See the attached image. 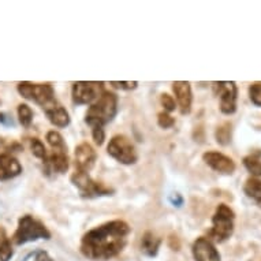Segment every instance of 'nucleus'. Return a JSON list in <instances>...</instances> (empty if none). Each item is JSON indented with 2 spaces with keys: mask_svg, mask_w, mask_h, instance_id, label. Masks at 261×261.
Instances as JSON below:
<instances>
[{
  "mask_svg": "<svg viewBox=\"0 0 261 261\" xmlns=\"http://www.w3.org/2000/svg\"><path fill=\"white\" fill-rule=\"evenodd\" d=\"M130 231L132 228L123 220L104 223L82 237L81 253L90 260H110L123 250Z\"/></svg>",
  "mask_w": 261,
  "mask_h": 261,
  "instance_id": "obj_1",
  "label": "nucleus"
},
{
  "mask_svg": "<svg viewBox=\"0 0 261 261\" xmlns=\"http://www.w3.org/2000/svg\"><path fill=\"white\" fill-rule=\"evenodd\" d=\"M18 93L43 108L45 115L56 127H66L70 123L69 112L56 100L55 90L51 84H32L23 81L18 84Z\"/></svg>",
  "mask_w": 261,
  "mask_h": 261,
  "instance_id": "obj_2",
  "label": "nucleus"
},
{
  "mask_svg": "<svg viewBox=\"0 0 261 261\" xmlns=\"http://www.w3.org/2000/svg\"><path fill=\"white\" fill-rule=\"evenodd\" d=\"M118 112V96L112 92H106L96 100L93 104H90L89 110L86 112L85 122L92 128L101 127L110 123L115 118Z\"/></svg>",
  "mask_w": 261,
  "mask_h": 261,
  "instance_id": "obj_3",
  "label": "nucleus"
},
{
  "mask_svg": "<svg viewBox=\"0 0 261 261\" xmlns=\"http://www.w3.org/2000/svg\"><path fill=\"white\" fill-rule=\"evenodd\" d=\"M234 211L226 204H219L212 216V227L208 231V240L222 244L228 238H231L234 232Z\"/></svg>",
  "mask_w": 261,
  "mask_h": 261,
  "instance_id": "obj_4",
  "label": "nucleus"
},
{
  "mask_svg": "<svg viewBox=\"0 0 261 261\" xmlns=\"http://www.w3.org/2000/svg\"><path fill=\"white\" fill-rule=\"evenodd\" d=\"M49 240L51 232L43 223L30 215H25L18 220L17 231L14 232L13 241L15 245H23L37 240Z\"/></svg>",
  "mask_w": 261,
  "mask_h": 261,
  "instance_id": "obj_5",
  "label": "nucleus"
},
{
  "mask_svg": "<svg viewBox=\"0 0 261 261\" xmlns=\"http://www.w3.org/2000/svg\"><path fill=\"white\" fill-rule=\"evenodd\" d=\"M71 182L80 190V194L84 198L111 196L114 193V189L108 188V186H106L104 184H100V182H96V180L90 178L88 172L80 171V170H75V172L71 175Z\"/></svg>",
  "mask_w": 261,
  "mask_h": 261,
  "instance_id": "obj_6",
  "label": "nucleus"
},
{
  "mask_svg": "<svg viewBox=\"0 0 261 261\" xmlns=\"http://www.w3.org/2000/svg\"><path fill=\"white\" fill-rule=\"evenodd\" d=\"M107 152L111 158H114L122 164H126V166H132L138 159L136 148L132 141L124 136L112 137L107 146Z\"/></svg>",
  "mask_w": 261,
  "mask_h": 261,
  "instance_id": "obj_7",
  "label": "nucleus"
},
{
  "mask_svg": "<svg viewBox=\"0 0 261 261\" xmlns=\"http://www.w3.org/2000/svg\"><path fill=\"white\" fill-rule=\"evenodd\" d=\"M214 92L220 100V111L224 115H232L237 111L238 88L234 81L214 82Z\"/></svg>",
  "mask_w": 261,
  "mask_h": 261,
  "instance_id": "obj_8",
  "label": "nucleus"
},
{
  "mask_svg": "<svg viewBox=\"0 0 261 261\" xmlns=\"http://www.w3.org/2000/svg\"><path fill=\"white\" fill-rule=\"evenodd\" d=\"M104 92L103 82L80 81L73 85V101L78 106L93 104Z\"/></svg>",
  "mask_w": 261,
  "mask_h": 261,
  "instance_id": "obj_9",
  "label": "nucleus"
},
{
  "mask_svg": "<svg viewBox=\"0 0 261 261\" xmlns=\"http://www.w3.org/2000/svg\"><path fill=\"white\" fill-rule=\"evenodd\" d=\"M202 160L205 162L208 167H211L214 171L220 172V174H227L231 175L236 171V163L231 158H228L222 152L216 150H210L202 154Z\"/></svg>",
  "mask_w": 261,
  "mask_h": 261,
  "instance_id": "obj_10",
  "label": "nucleus"
},
{
  "mask_svg": "<svg viewBox=\"0 0 261 261\" xmlns=\"http://www.w3.org/2000/svg\"><path fill=\"white\" fill-rule=\"evenodd\" d=\"M193 257L196 261H220V253L215 244L205 237H200L193 242Z\"/></svg>",
  "mask_w": 261,
  "mask_h": 261,
  "instance_id": "obj_11",
  "label": "nucleus"
},
{
  "mask_svg": "<svg viewBox=\"0 0 261 261\" xmlns=\"http://www.w3.org/2000/svg\"><path fill=\"white\" fill-rule=\"evenodd\" d=\"M97 159L96 150L88 142H82L75 148V167L80 171L88 172L92 170Z\"/></svg>",
  "mask_w": 261,
  "mask_h": 261,
  "instance_id": "obj_12",
  "label": "nucleus"
},
{
  "mask_svg": "<svg viewBox=\"0 0 261 261\" xmlns=\"http://www.w3.org/2000/svg\"><path fill=\"white\" fill-rule=\"evenodd\" d=\"M172 90L175 93V97L179 104L180 114L188 115L189 112L192 111V103H193V93L190 82L188 81H176L172 84Z\"/></svg>",
  "mask_w": 261,
  "mask_h": 261,
  "instance_id": "obj_13",
  "label": "nucleus"
},
{
  "mask_svg": "<svg viewBox=\"0 0 261 261\" xmlns=\"http://www.w3.org/2000/svg\"><path fill=\"white\" fill-rule=\"evenodd\" d=\"M22 172L21 163L9 153H0V180L13 179Z\"/></svg>",
  "mask_w": 261,
  "mask_h": 261,
  "instance_id": "obj_14",
  "label": "nucleus"
},
{
  "mask_svg": "<svg viewBox=\"0 0 261 261\" xmlns=\"http://www.w3.org/2000/svg\"><path fill=\"white\" fill-rule=\"evenodd\" d=\"M45 172H55V174H63L69 168V156L67 150H52L51 154H48L47 162L44 163Z\"/></svg>",
  "mask_w": 261,
  "mask_h": 261,
  "instance_id": "obj_15",
  "label": "nucleus"
},
{
  "mask_svg": "<svg viewBox=\"0 0 261 261\" xmlns=\"http://www.w3.org/2000/svg\"><path fill=\"white\" fill-rule=\"evenodd\" d=\"M162 240L152 231H146L141 240V252L148 257H154L159 253Z\"/></svg>",
  "mask_w": 261,
  "mask_h": 261,
  "instance_id": "obj_16",
  "label": "nucleus"
},
{
  "mask_svg": "<svg viewBox=\"0 0 261 261\" xmlns=\"http://www.w3.org/2000/svg\"><path fill=\"white\" fill-rule=\"evenodd\" d=\"M245 194L248 196L250 200L256 202L257 205L261 208V179L260 178H249L246 182H245L244 186Z\"/></svg>",
  "mask_w": 261,
  "mask_h": 261,
  "instance_id": "obj_17",
  "label": "nucleus"
},
{
  "mask_svg": "<svg viewBox=\"0 0 261 261\" xmlns=\"http://www.w3.org/2000/svg\"><path fill=\"white\" fill-rule=\"evenodd\" d=\"M244 166L254 178L261 179V150H254L244 159Z\"/></svg>",
  "mask_w": 261,
  "mask_h": 261,
  "instance_id": "obj_18",
  "label": "nucleus"
},
{
  "mask_svg": "<svg viewBox=\"0 0 261 261\" xmlns=\"http://www.w3.org/2000/svg\"><path fill=\"white\" fill-rule=\"evenodd\" d=\"M13 246L10 238L6 234V230L0 227V261H10L13 257Z\"/></svg>",
  "mask_w": 261,
  "mask_h": 261,
  "instance_id": "obj_19",
  "label": "nucleus"
},
{
  "mask_svg": "<svg viewBox=\"0 0 261 261\" xmlns=\"http://www.w3.org/2000/svg\"><path fill=\"white\" fill-rule=\"evenodd\" d=\"M231 137H232V124L230 122H226V123L220 124L216 128V132H215V138H216V141L220 145L226 146L228 145L230 142H231Z\"/></svg>",
  "mask_w": 261,
  "mask_h": 261,
  "instance_id": "obj_20",
  "label": "nucleus"
},
{
  "mask_svg": "<svg viewBox=\"0 0 261 261\" xmlns=\"http://www.w3.org/2000/svg\"><path fill=\"white\" fill-rule=\"evenodd\" d=\"M47 141L52 148V150H67V145H66V142H64L63 137H62V134L59 132H55V130L48 132Z\"/></svg>",
  "mask_w": 261,
  "mask_h": 261,
  "instance_id": "obj_21",
  "label": "nucleus"
},
{
  "mask_svg": "<svg viewBox=\"0 0 261 261\" xmlns=\"http://www.w3.org/2000/svg\"><path fill=\"white\" fill-rule=\"evenodd\" d=\"M18 118L23 127H29L33 122V111L28 104H19L18 106Z\"/></svg>",
  "mask_w": 261,
  "mask_h": 261,
  "instance_id": "obj_22",
  "label": "nucleus"
},
{
  "mask_svg": "<svg viewBox=\"0 0 261 261\" xmlns=\"http://www.w3.org/2000/svg\"><path fill=\"white\" fill-rule=\"evenodd\" d=\"M30 150H32V153L35 154L36 158L41 159L43 163L47 162V149H45V146H44V144L40 141L39 138H30Z\"/></svg>",
  "mask_w": 261,
  "mask_h": 261,
  "instance_id": "obj_23",
  "label": "nucleus"
},
{
  "mask_svg": "<svg viewBox=\"0 0 261 261\" xmlns=\"http://www.w3.org/2000/svg\"><path fill=\"white\" fill-rule=\"evenodd\" d=\"M249 97L254 106L261 107V81L253 82L249 86Z\"/></svg>",
  "mask_w": 261,
  "mask_h": 261,
  "instance_id": "obj_24",
  "label": "nucleus"
},
{
  "mask_svg": "<svg viewBox=\"0 0 261 261\" xmlns=\"http://www.w3.org/2000/svg\"><path fill=\"white\" fill-rule=\"evenodd\" d=\"M158 123L162 128H170L175 124V119L168 112L163 111L158 115Z\"/></svg>",
  "mask_w": 261,
  "mask_h": 261,
  "instance_id": "obj_25",
  "label": "nucleus"
},
{
  "mask_svg": "<svg viewBox=\"0 0 261 261\" xmlns=\"http://www.w3.org/2000/svg\"><path fill=\"white\" fill-rule=\"evenodd\" d=\"M160 103H162L163 108H164V111L166 112H172L175 111V100L172 99V96L167 93H163L160 96Z\"/></svg>",
  "mask_w": 261,
  "mask_h": 261,
  "instance_id": "obj_26",
  "label": "nucleus"
},
{
  "mask_svg": "<svg viewBox=\"0 0 261 261\" xmlns=\"http://www.w3.org/2000/svg\"><path fill=\"white\" fill-rule=\"evenodd\" d=\"M111 85L115 88V89L120 90H133L137 88L138 82L137 81H127V82H118V81H111Z\"/></svg>",
  "mask_w": 261,
  "mask_h": 261,
  "instance_id": "obj_27",
  "label": "nucleus"
},
{
  "mask_svg": "<svg viewBox=\"0 0 261 261\" xmlns=\"http://www.w3.org/2000/svg\"><path fill=\"white\" fill-rule=\"evenodd\" d=\"M92 136H93L94 142H96L97 145H103L104 140H106V133H104V128H101V127L92 128Z\"/></svg>",
  "mask_w": 261,
  "mask_h": 261,
  "instance_id": "obj_28",
  "label": "nucleus"
},
{
  "mask_svg": "<svg viewBox=\"0 0 261 261\" xmlns=\"http://www.w3.org/2000/svg\"><path fill=\"white\" fill-rule=\"evenodd\" d=\"M21 149V145L17 144V142H11V144H6L3 141V138H0V150H14V152H17V150Z\"/></svg>",
  "mask_w": 261,
  "mask_h": 261,
  "instance_id": "obj_29",
  "label": "nucleus"
},
{
  "mask_svg": "<svg viewBox=\"0 0 261 261\" xmlns=\"http://www.w3.org/2000/svg\"><path fill=\"white\" fill-rule=\"evenodd\" d=\"M170 202H171L174 206H178V208H179V206L184 205V197H182L180 194H178V193H175V194L170 196Z\"/></svg>",
  "mask_w": 261,
  "mask_h": 261,
  "instance_id": "obj_30",
  "label": "nucleus"
},
{
  "mask_svg": "<svg viewBox=\"0 0 261 261\" xmlns=\"http://www.w3.org/2000/svg\"><path fill=\"white\" fill-rule=\"evenodd\" d=\"M35 261H54L49 257V254H48L47 252H43V250H40V252H37V254H36V260Z\"/></svg>",
  "mask_w": 261,
  "mask_h": 261,
  "instance_id": "obj_31",
  "label": "nucleus"
},
{
  "mask_svg": "<svg viewBox=\"0 0 261 261\" xmlns=\"http://www.w3.org/2000/svg\"><path fill=\"white\" fill-rule=\"evenodd\" d=\"M0 123L7 124V126H13L14 122H13V119H11V118L7 115V114H3V112H0Z\"/></svg>",
  "mask_w": 261,
  "mask_h": 261,
  "instance_id": "obj_32",
  "label": "nucleus"
},
{
  "mask_svg": "<svg viewBox=\"0 0 261 261\" xmlns=\"http://www.w3.org/2000/svg\"><path fill=\"white\" fill-rule=\"evenodd\" d=\"M0 103H2V101H0Z\"/></svg>",
  "mask_w": 261,
  "mask_h": 261,
  "instance_id": "obj_33",
  "label": "nucleus"
}]
</instances>
